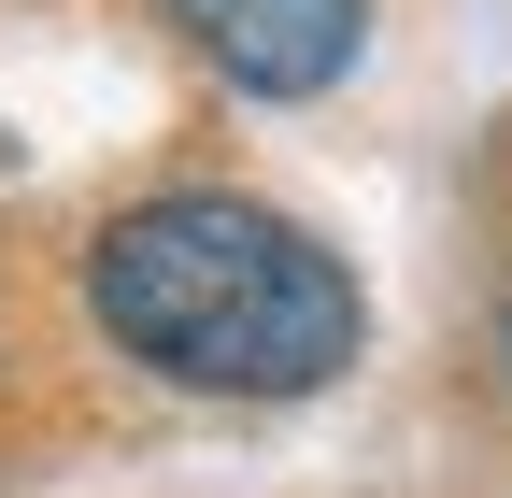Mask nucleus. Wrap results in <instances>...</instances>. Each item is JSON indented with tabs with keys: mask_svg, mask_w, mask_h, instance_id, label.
I'll return each mask as SVG.
<instances>
[{
	"mask_svg": "<svg viewBox=\"0 0 512 498\" xmlns=\"http://www.w3.org/2000/svg\"><path fill=\"white\" fill-rule=\"evenodd\" d=\"M171 29L200 43L228 86H256V100H313V86L356 72L370 0H171Z\"/></svg>",
	"mask_w": 512,
	"mask_h": 498,
	"instance_id": "obj_2",
	"label": "nucleus"
},
{
	"mask_svg": "<svg viewBox=\"0 0 512 498\" xmlns=\"http://www.w3.org/2000/svg\"><path fill=\"white\" fill-rule=\"evenodd\" d=\"M86 314L114 356L200 399H313L356 356V271L271 200H143L86 242Z\"/></svg>",
	"mask_w": 512,
	"mask_h": 498,
	"instance_id": "obj_1",
	"label": "nucleus"
}]
</instances>
